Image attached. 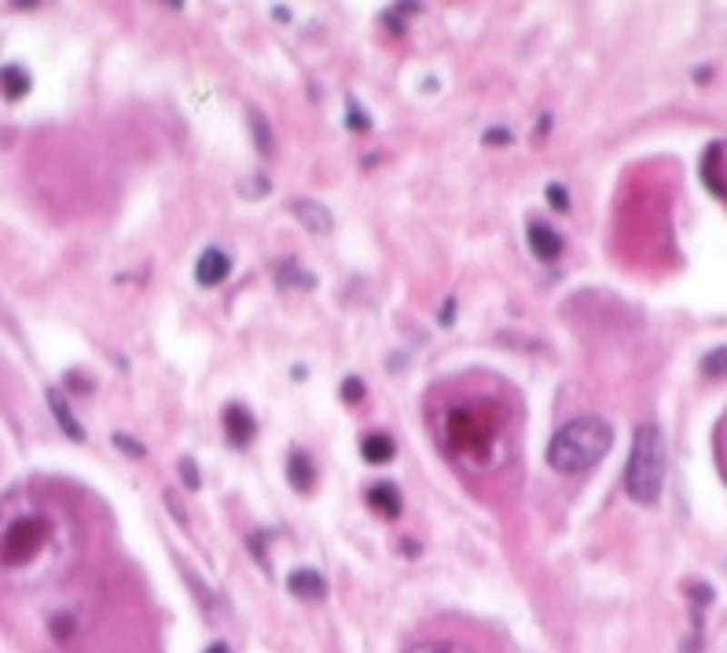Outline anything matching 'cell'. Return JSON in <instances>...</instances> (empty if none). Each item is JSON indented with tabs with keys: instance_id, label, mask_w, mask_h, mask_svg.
Returning <instances> with one entry per match:
<instances>
[{
	"instance_id": "d6986e66",
	"label": "cell",
	"mask_w": 727,
	"mask_h": 653,
	"mask_svg": "<svg viewBox=\"0 0 727 653\" xmlns=\"http://www.w3.org/2000/svg\"><path fill=\"white\" fill-rule=\"evenodd\" d=\"M180 474H184V485H188V489H199V485H203V481H199V466H195V459H188V455L180 459Z\"/></svg>"
},
{
	"instance_id": "e0dca14e",
	"label": "cell",
	"mask_w": 727,
	"mask_h": 653,
	"mask_svg": "<svg viewBox=\"0 0 727 653\" xmlns=\"http://www.w3.org/2000/svg\"><path fill=\"white\" fill-rule=\"evenodd\" d=\"M345 125H349L353 133H368V129H372L368 114L360 111V104H356V100H349V107H345Z\"/></svg>"
},
{
	"instance_id": "8992f818",
	"label": "cell",
	"mask_w": 727,
	"mask_h": 653,
	"mask_svg": "<svg viewBox=\"0 0 727 653\" xmlns=\"http://www.w3.org/2000/svg\"><path fill=\"white\" fill-rule=\"evenodd\" d=\"M228 272H232V257H228L224 250H217V246H210V250L199 257V264H195L199 287H217V283H224Z\"/></svg>"
},
{
	"instance_id": "2e32d148",
	"label": "cell",
	"mask_w": 727,
	"mask_h": 653,
	"mask_svg": "<svg viewBox=\"0 0 727 653\" xmlns=\"http://www.w3.org/2000/svg\"><path fill=\"white\" fill-rule=\"evenodd\" d=\"M702 371H705L709 379H723V375H727V345L709 349V352L702 356Z\"/></svg>"
},
{
	"instance_id": "52a82bcc",
	"label": "cell",
	"mask_w": 727,
	"mask_h": 653,
	"mask_svg": "<svg viewBox=\"0 0 727 653\" xmlns=\"http://www.w3.org/2000/svg\"><path fill=\"white\" fill-rule=\"evenodd\" d=\"M291 213H294L298 224H302L305 232H313V235L331 232V213H327V206H320V203H313V199H294V203H291Z\"/></svg>"
},
{
	"instance_id": "6da1fadb",
	"label": "cell",
	"mask_w": 727,
	"mask_h": 653,
	"mask_svg": "<svg viewBox=\"0 0 727 653\" xmlns=\"http://www.w3.org/2000/svg\"><path fill=\"white\" fill-rule=\"evenodd\" d=\"M610 448H613V426L599 415H581L552 437L548 462H552V470L573 478V474H588L592 466H599Z\"/></svg>"
},
{
	"instance_id": "3957f363",
	"label": "cell",
	"mask_w": 727,
	"mask_h": 653,
	"mask_svg": "<svg viewBox=\"0 0 727 653\" xmlns=\"http://www.w3.org/2000/svg\"><path fill=\"white\" fill-rule=\"evenodd\" d=\"M41 539H45V521H37V518H26V521H19V525H12L8 529V536H5V562L8 566H19V562H30V558L37 554V547H41Z\"/></svg>"
},
{
	"instance_id": "7402d4cb",
	"label": "cell",
	"mask_w": 727,
	"mask_h": 653,
	"mask_svg": "<svg viewBox=\"0 0 727 653\" xmlns=\"http://www.w3.org/2000/svg\"><path fill=\"white\" fill-rule=\"evenodd\" d=\"M485 143H511V133H507V129H489V133H485Z\"/></svg>"
},
{
	"instance_id": "30bf717a",
	"label": "cell",
	"mask_w": 727,
	"mask_h": 653,
	"mask_svg": "<svg viewBox=\"0 0 727 653\" xmlns=\"http://www.w3.org/2000/svg\"><path fill=\"white\" fill-rule=\"evenodd\" d=\"M48 408H52V415H55L59 430H63L70 440H85V430H81V422L74 419V411H70V404H66L63 390H48Z\"/></svg>"
},
{
	"instance_id": "277c9868",
	"label": "cell",
	"mask_w": 727,
	"mask_h": 653,
	"mask_svg": "<svg viewBox=\"0 0 727 653\" xmlns=\"http://www.w3.org/2000/svg\"><path fill=\"white\" fill-rule=\"evenodd\" d=\"M224 433H228L232 448H250L254 433H257V422H254V415L243 404H228L224 408Z\"/></svg>"
},
{
	"instance_id": "ffe728a7",
	"label": "cell",
	"mask_w": 727,
	"mask_h": 653,
	"mask_svg": "<svg viewBox=\"0 0 727 653\" xmlns=\"http://www.w3.org/2000/svg\"><path fill=\"white\" fill-rule=\"evenodd\" d=\"M342 401H345V404L364 401V382H360V379H345V382H342Z\"/></svg>"
},
{
	"instance_id": "9c48e42d",
	"label": "cell",
	"mask_w": 727,
	"mask_h": 653,
	"mask_svg": "<svg viewBox=\"0 0 727 653\" xmlns=\"http://www.w3.org/2000/svg\"><path fill=\"white\" fill-rule=\"evenodd\" d=\"M287 588H291V595L302 599V602H320L324 591H327V584H324V577H320L316 569H294V573L287 577Z\"/></svg>"
},
{
	"instance_id": "603a6c76",
	"label": "cell",
	"mask_w": 727,
	"mask_h": 653,
	"mask_svg": "<svg viewBox=\"0 0 727 653\" xmlns=\"http://www.w3.org/2000/svg\"><path fill=\"white\" fill-rule=\"evenodd\" d=\"M206 653H232V649H228V646H224V642H214V646H210V649H206Z\"/></svg>"
},
{
	"instance_id": "ac0fdd59",
	"label": "cell",
	"mask_w": 727,
	"mask_h": 653,
	"mask_svg": "<svg viewBox=\"0 0 727 653\" xmlns=\"http://www.w3.org/2000/svg\"><path fill=\"white\" fill-rule=\"evenodd\" d=\"M548 203H552L555 210L566 213V210H570V192L563 188V183H548Z\"/></svg>"
},
{
	"instance_id": "7c38bea8",
	"label": "cell",
	"mask_w": 727,
	"mask_h": 653,
	"mask_svg": "<svg viewBox=\"0 0 727 653\" xmlns=\"http://www.w3.org/2000/svg\"><path fill=\"white\" fill-rule=\"evenodd\" d=\"M0 92H5L8 100H23L30 92V74L23 66H15V63L0 66Z\"/></svg>"
},
{
	"instance_id": "8fae6325",
	"label": "cell",
	"mask_w": 727,
	"mask_h": 653,
	"mask_svg": "<svg viewBox=\"0 0 727 653\" xmlns=\"http://www.w3.org/2000/svg\"><path fill=\"white\" fill-rule=\"evenodd\" d=\"M287 478H291V485H294L298 492H309L313 481H316V466H313V459H309L302 448H294L291 459H287Z\"/></svg>"
},
{
	"instance_id": "ba28073f",
	"label": "cell",
	"mask_w": 727,
	"mask_h": 653,
	"mask_svg": "<svg viewBox=\"0 0 727 653\" xmlns=\"http://www.w3.org/2000/svg\"><path fill=\"white\" fill-rule=\"evenodd\" d=\"M368 503H372V510H379L383 518H401V510H404V500H401V489L397 485H390V481H379V485H372L368 489Z\"/></svg>"
},
{
	"instance_id": "5bb4252c",
	"label": "cell",
	"mask_w": 727,
	"mask_h": 653,
	"mask_svg": "<svg viewBox=\"0 0 727 653\" xmlns=\"http://www.w3.org/2000/svg\"><path fill=\"white\" fill-rule=\"evenodd\" d=\"M246 118H250V129H254V143H257V151L268 158V154H272V147H276V143H272V133H268V122H264V118H261L254 107L246 111Z\"/></svg>"
},
{
	"instance_id": "5b68a950",
	"label": "cell",
	"mask_w": 727,
	"mask_h": 653,
	"mask_svg": "<svg viewBox=\"0 0 727 653\" xmlns=\"http://www.w3.org/2000/svg\"><path fill=\"white\" fill-rule=\"evenodd\" d=\"M525 239H529V250H533L540 261H559V257H563V235H559L555 228H548L543 221H529Z\"/></svg>"
},
{
	"instance_id": "4fadbf2b",
	"label": "cell",
	"mask_w": 727,
	"mask_h": 653,
	"mask_svg": "<svg viewBox=\"0 0 727 653\" xmlns=\"http://www.w3.org/2000/svg\"><path fill=\"white\" fill-rule=\"evenodd\" d=\"M360 451H364V462H390L393 459V451H397V444H393V437H386V433H368L360 440Z\"/></svg>"
},
{
	"instance_id": "9a60e30c",
	"label": "cell",
	"mask_w": 727,
	"mask_h": 653,
	"mask_svg": "<svg viewBox=\"0 0 727 653\" xmlns=\"http://www.w3.org/2000/svg\"><path fill=\"white\" fill-rule=\"evenodd\" d=\"M408 653H474V649L463 646V642H456V638H430V642L412 646Z\"/></svg>"
},
{
	"instance_id": "44dd1931",
	"label": "cell",
	"mask_w": 727,
	"mask_h": 653,
	"mask_svg": "<svg viewBox=\"0 0 727 653\" xmlns=\"http://www.w3.org/2000/svg\"><path fill=\"white\" fill-rule=\"evenodd\" d=\"M115 444H118L125 455H133V459H144V451H147L140 440H133V437H125V433H115Z\"/></svg>"
},
{
	"instance_id": "7a4b0ae2",
	"label": "cell",
	"mask_w": 727,
	"mask_h": 653,
	"mask_svg": "<svg viewBox=\"0 0 727 653\" xmlns=\"http://www.w3.org/2000/svg\"><path fill=\"white\" fill-rule=\"evenodd\" d=\"M665 485V437L654 422H643L632 437V455L624 466V492L632 503L654 507Z\"/></svg>"
}]
</instances>
